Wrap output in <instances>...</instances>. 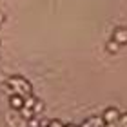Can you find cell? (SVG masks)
<instances>
[{"label":"cell","mask_w":127,"mask_h":127,"mask_svg":"<svg viewBox=\"0 0 127 127\" xmlns=\"http://www.w3.org/2000/svg\"><path fill=\"white\" fill-rule=\"evenodd\" d=\"M9 105L13 109H22V107H24V98H22L20 95H13L11 100H9Z\"/></svg>","instance_id":"3"},{"label":"cell","mask_w":127,"mask_h":127,"mask_svg":"<svg viewBox=\"0 0 127 127\" xmlns=\"http://www.w3.org/2000/svg\"><path fill=\"white\" fill-rule=\"evenodd\" d=\"M113 40H114V42H118V44H127V29H124V27H118V29L114 31Z\"/></svg>","instance_id":"2"},{"label":"cell","mask_w":127,"mask_h":127,"mask_svg":"<svg viewBox=\"0 0 127 127\" xmlns=\"http://www.w3.org/2000/svg\"><path fill=\"white\" fill-rule=\"evenodd\" d=\"M122 120V124H124V127H127V116H124V118H120Z\"/></svg>","instance_id":"6"},{"label":"cell","mask_w":127,"mask_h":127,"mask_svg":"<svg viewBox=\"0 0 127 127\" xmlns=\"http://www.w3.org/2000/svg\"><path fill=\"white\" fill-rule=\"evenodd\" d=\"M49 127H62V124H60V122H51Z\"/></svg>","instance_id":"5"},{"label":"cell","mask_w":127,"mask_h":127,"mask_svg":"<svg viewBox=\"0 0 127 127\" xmlns=\"http://www.w3.org/2000/svg\"><path fill=\"white\" fill-rule=\"evenodd\" d=\"M107 49L111 51V53H116V51H118V42H114V40H113L111 44H107Z\"/></svg>","instance_id":"4"},{"label":"cell","mask_w":127,"mask_h":127,"mask_svg":"<svg viewBox=\"0 0 127 127\" xmlns=\"http://www.w3.org/2000/svg\"><path fill=\"white\" fill-rule=\"evenodd\" d=\"M29 124H31L33 127H36V125H38V122H36V120H31V122H29Z\"/></svg>","instance_id":"7"},{"label":"cell","mask_w":127,"mask_h":127,"mask_svg":"<svg viewBox=\"0 0 127 127\" xmlns=\"http://www.w3.org/2000/svg\"><path fill=\"white\" fill-rule=\"evenodd\" d=\"M67 127H76V125H67Z\"/></svg>","instance_id":"8"},{"label":"cell","mask_w":127,"mask_h":127,"mask_svg":"<svg viewBox=\"0 0 127 127\" xmlns=\"http://www.w3.org/2000/svg\"><path fill=\"white\" fill-rule=\"evenodd\" d=\"M120 118H122V116H120L118 109H114V107H109V109H105V113L102 114L103 124H114V122H118Z\"/></svg>","instance_id":"1"}]
</instances>
